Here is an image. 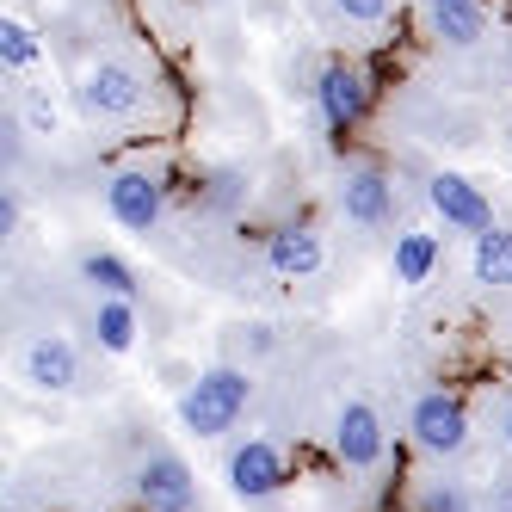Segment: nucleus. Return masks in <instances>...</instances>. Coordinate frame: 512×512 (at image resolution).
I'll return each mask as SVG.
<instances>
[{
  "instance_id": "1",
  "label": "nucleus",
  "mask_w": 512,
  "mask_h": 512,
  "mask_svg": "<svg viewBox=\"0 0 512 512\" xmlns=\"http://www.w3.org/2000/svg\"><path fill=\"white\" fill-rule=\"evenodd\" d=\"M247 401H253V371H241V364H210V371H198L186 383V395H179V426L192 438H223L247 414Z\"/></svg>"
},
{
  "instance_id": "2",
  "label": "nucleus",
  "mask_w": 512,
  "mask_h": 512,
  "mask_svg": "<svg viewBox=\"0 0 512 512\" xmlns=\"http://www.w3.org/2000/svg\"><path fill=\"white\" fill-rule=\"evenodd\" d=\"M75 99H81V112H87L93 124H124V118L142 112V75H136L130 62L99 56V62H87Z\"/></svg>"
},
{
  "instance_id": "3",
  "label": "nucleus",
  "mask_w": 512,
  "mask_h": 512,
  "mask_svg": "<svg viewBox=\"0 0 512 512\" xmlns=\"http://www.w3.org/2000/svg\"><path fill=\"white\" fill-rule=\"evenodd\" d=\"M371 93L377 87H371V75H364L358 62H327L315 75V112L334 136H352L364 118H371Z\"/></svg>"
},
{
  "instance_id": "4",
  "label": "nucleus",
  "mask_w": 512,
  "mask_h": 512,
  "mask_svg": "<svg viewBox=\"0 0 512 512\" xmlns=\"http://www.w3.org/2000/svg\"><path fill=\"white\" fill-rule=\"evenodd\" d=\"M408 432L426 457H457L469 445V401L457 389H426L408 414Z\"/></svg>"
},
{
  "instance_id": "5",
  "label": "nucleus",
  "mask_w": 512,
  "mask_h": 512,
  "mask_svg": "<svg viewBox=\"0 0 512 512\" xmlns=\"http://www.w3.org/2000/svg\"><path fill=\"white\" fill-rule=\"evenodd\" d=\"M105 216H112L118 229H130V235L161 229V216H167V186H161V173H149V167L112 173V179H105Z\"/></svg>"
},
{
  "instance_id": "6",
  "label": "nucleus",
  "mask_w": 512,
  "mask_h": 512,
  "mask_svg": "<svg viewBox=\"0 0 512 512\" xmlns=\"http://www.w3.org/2000/svg\"><path fill=\"white\" fill-rule=\"evenodd\" d=\"M426 204H432V216L445 229H457V235H482L488 223H494V204H488V192L475 186L469 173H457V167H438L432 179H426Z\"/></svg>"
},
{
  "instance_id": "7",
  "label": "nucleus",
  "mask_w": 512,
  "mask_h": 512,
  "mask_svg": "<svg viewBox=\"0 0 512 512\" xmlns=\"http://www.w3.org/2000/svg\"><path fill=\"white\" fill-rule=\"evenodd\" d=\"M223 482H229L235 500H272V494L290 488V457L272 445V438H247V445L229 451Z\"/></svg>"
},
{
  "instance_id": "8",
  "label": "nucleus",
  "mask_w": 512,
  "mask_h": 512,
  "mask_svg": "<svg viewBox=\"0 0 512 512\" xmlns=\"http://www.w3.org/2000/svg\"><path fill=\"white\" fill-rule=\"evenodd\" d=\"M383 451H389L383 414L371 408V401H358V395L340 401V414H334V457H340V469H377Z\"/></svg>"
},
{
  "instance_id": "9",
  "label": "nucleus",
  "mask_w": 512,
  "mask_h": 512,
  "mask_svg": "<svg viewBox=\"0 0 512 512\" xmlns=\"http://www.w3.org/2000/svg\"><path fill=\"white\" fill-rule=\"evenodd\" d=\"M136 500H142V512H192L198 506V475L186 469V457L155 451L136 469Z\"/></svg>"
},
{
  "instance_id": "10",
  "label": "nucleus",
  "mask_w": 512,
  "mask_h": 512,
  "mask_svg": "<svg viewBox=\"0 0 512 512\" xmlns=\"http://www.w3.org/2000/svg\"><path fill=\"white\" fill-rule=\"evenodd\" d=\"M340 210H346V223L358 229H383L389 216H395V179L371 161H358L340 173Z\"/></svg>"
},
{
  "instance_id": "11",
  "label": "nucleus",
  "mask_w": 512,
  "mask_h": 512,
  "mask_svg": "<svg viewBox=\"0 0 512 512\" xmlns=\"http://www.w3.org/2000/svg\"><path fill=\"white\" fill-rule=\"evenodd\" d=\"M19 371H25V383H31V389H44V395H68V389L81 383V352H75V340H62V334H38V340L25 346Z\"/></svg>"
},
{
  "instance_id": "12",
  "label": "nucleus",
  "mask_w": 512,
  "mask_h": 512,
  "mask_svg": "<svg viewBox=\"0 0 512 512\" xmlns=\"http://www.w3.org/2000/svg\"><path fill=\"white\" fill-rule=\"evenodd\" d=\"M266 266L278 278H315L327 266V241L309 229V223H284L266 235Z\"/></svg>"
},
{
  "instance_id": "13",
  "label": "nucleus",
  "mask_w": 512,
  "mask_h": 512,
  "mask_svg": "<svg viewBox=\"0 0 512 512\" xmlns=\"http://www.w3.org/2000/svg\"><path fill=\"white\" fill-rule=\"evenodd\" d=\"M426 25H432V38L451 44V50H475L488 38L482 0H426Z\"/></svg>"
},
{
  "instance_id": "14",
  "label": "nucleus",
  "mask_w": 512,
  "mask_h": 512,
  "mask_svg": "<svg viewBox=\"0 0 512 512\" xmlns=\"http://www.w3.org/2000/svg\"><path fill=\"white\" fill-rule=\"evenodd\" d=\"M438 235L432 229H401L395 235V247H389V278L401 284V290H420L432 272H438Z\"/></svg>"
},
{
  "instance_id": "15",
  "label": "nucleus",
  "mask_w": 512,
  "mask_h": 512,
  "mask_svg": "<svg viewBox=\"0 0 512 512\" xmlns=\"http://www.w3.org/2000/svg\"><path fill=\"white\" fill-rule=\"evenodd\" d=\"M469 278L482 290H512V229L488 223L482 235H469Z\"/></svg>"
},
{
  "instance_id": "16",
  "label": "nucleus",
  "mask_w": 512,
  "mask_h": 512,
  "mask_svg": "<svg viewBox=\"0 0 512 512\" xmlns=\"http://www.w3.org/2000/svg\"><path fill=\"white\" fill-rule=\"evenodd\" d=\"M93 334H99V346L105 352H136V297H99V309H93Z\"/></svg>"
},
{
  "instance_id": "17",
  "label": "nucleus",
  "mask_w": 512,
  "mask_h": 512,
  "mask_svg": "<svg viewBox=\"0 0 512 512\" xmlns=\"http://www.w3.org/2000/svg\"><path fill=\"white\" fill-rule=\"evenodd\" d=\"M81 278L93 284V297H136V272H130V260H118L112 247L81 253Z\"/></svg>"
},
{
  "instance_id": "18",
  "label": "nucleus",
  "mask_w": 512,
  "mask_h": 512,
  "mask_svg": "<svg viewBox=\"0 0 512 512\" xmlns=\"http://www.w3.org/2000/svg\"><path fill=\"white\" fill-rule=\"evenodd\" d=\"M44 62V44H38V31H31L19 13L0 19V68L7 75H25V68H38Z\"/></svg>"
},
{
  "instance_id": "19",
  "label": "nucleus",
  "mask_w": 512,
  "mask_h": 512,
  "mask_svg": "<svg viewBox=\"0 0 512 512\" xmlns=\"http://www.w3.org/2000/svg\"><path fill=\"white\" fill-rule=\"evenodd\" d=\"M346 25H383L389 19V0H334Z\"/></svg>"
},
{
  "instance_id": "20",
  "label": "nucleus",
  "mask_w": 512,
  "mask_h": 512,
  "mask_svg": "<svg viewBox=\"0 0 512 512\" xmlns=\"http://www.w3.org/2000/svg\"><path fill=\"white\" fill-rule=\"evenodd\" d=\"M25 130H31V136H56V99L31 93V99H25Z\"/></svg>"
},
{
  "instance_id": "21",
  "label": "nucleus",
  "mask_w": 512,
  "mask_h": 512,
  "mask_svg": "<svg viewBox=\"0 0 512 512\" xmlns=\"http://www.w3.org/2000/svg\"><path fill=\"white\" fill-rule=\"evenodd\" d=\"M426 512H469V500H463L457 488H432V494H426Z\"/></svg>"
},
{
  "instance_id": "22",
  "label": "nucleus",
  "mask_w": 512,
  "mask_h": 512,
  "mask_svg": "<svg viewBox=\"0 0 512 512\" xmlns=\"http://www.w3.org/2000/svg\"><path fill=\"white\" fill-rule=\"evenodd\" d=\"M0 235H19V198H0Z\"/></svg>"
},
{
  "instance_id": "23",
  "label": "nucleus",
  "mask_w": 512,
  "mask_h": 512,
  "mask_svg": "<svg viewBox=\"0 0 512 512\" xmlns=\"http://www.w3.org/2000/svg\"><path fill=\"white\" fill-rule=\"evenodd\" d=\"M241 334H247V346H253V352H272V327H266V321H253V327H241Z\"/></svg>"
},
{
  "instance_id": "24",
  "label": "nucleus",
  "mask_w": 512,
  "mask_h": 512,
  "mask_svg": "<svg viewBox=\"0 0 512 512\" xmlns=\"http://www.w3.org/2000/svg\"><path fill=\"white\" fill-rule=\"evenodd\" d=\"M210 204H235V173H223V179L210 186Z\"/></svg>"
},
{
  "instance_id": "25",
  "label": "nucleus",
  "mask_w": 512,
  "mask_h": 512,
  "mask_svg": "<svg viewBox=\"0 0 512 512\" xmlns=\"http://www.w3.org/2000/svg\"><path fill=\"white\" fill-rule=\"evenodd\" d=\"M494 506H500V512H512V482L500 488V500H494Z\"/></svg>"
},
{
  "instance_id": "26",
  "label": "nucleus",
  "mask_w": 512,
  "mask_h": 512,
  "mask_svg": "<svg viewBox=\"0 0 512 512\" xmlns=\"http://www.w3.org/2000/svg\"><path fill=\"white\" fill-rule=\"evenodd\" d=\"M506 445H512V401H506Z\"/></svg>"
}]
</instances>
